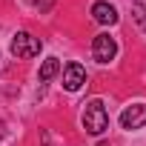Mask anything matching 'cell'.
Segmentation results:
<instances>
[{
    "instance_id": "obj_5",
    "label": "cell",
    "mask_w": 146,
    "mask_h": 146,
    "mask_svg": "<svg viewBox=\"0 0 146 146\" xmlns=\"http://www.w3.org/2000/svg\"><path fill=\"white\" fill-rule=\"evenodd\" d=\"M83 83H86V69H83V63H78V60L66 63V66H63V89H66V92H78Z\"/></svg>"
},
{
    "instance_id": "obj_10",
    "label": "cell",
    "mask_w": 146,
    "mask_h": 146,
    "mask_svg": "<svg viewBox=\"0 0 146 146\" xmlns=\"http://www.w3.org/2000/svg\"><path fill=\"white\" fill-rule=\"evenodd\" d=\"M40 140H43V146H54V143H52V137H49V132H46V129H40Z\"/></svg>"
},
{
    "instance_id": "obj_2",
    "label": "cell",
    "mask_w": 146,
    "mask_h": 146,
    "mask_svg": "<svg viewBox=\"0 0 146 146\" xmlns=\"http://www.w3.org/2000/svg\"><path fill=\"white\" fill-rule=\"evenodd\" d=\"M40 49H43L40 37H35V35H29V32H17V35L12 37V54H15V57H20V60L37 57V54H40Z\"/></svg>"
},
{
    "instance_id": "obj_7",
    "label": "cell",
    "mask_w": 146,
    "mask_h": 146,
    "mask_svg": "<svg viewBox=\"0 0 146 146\" xmlns=\"http://www.w3.org/2000/svg\"><path fill=\"white\" fill-rule=\"evenodd\" d=\"M57 72H60V60H57V57H46L43 66H40V75H37V78H40V83H49Z\"/></svg>"
},
{
    "instance_id": "obj_1",
    "label": "cell",
    "mask_w": 146,
    "mask_h": 146,
    "mask_svg": "<svg viewBox=\"0 0 146 146\" xmlns=\"http://www.w3.org/2000/svg\"><path fill=\"white\" fill-rule=\"evenodd\" d=\"M80 120H83V129L89 135H103L109 129V112H106L103 100L100 98H92L89 103H83V117Z\"/></svg>"
},
{
    "instance_id": "obj_4",
    "label": "cell",
    "mask_w": 146,
    "mask_h": 146,
    "mask_svg": "<svg viewBox=\"0 0 146 146\" xmlns=\"http://www.w3.org/2000/svg\"><path fill=\"white\" fill-rule=\"evenodd\" d=\"M120 126L126 132H135V129H143L146 126V103H132L120 112Z\"/></svg>"
},
{
    "instance_id": "obj_6",
    "label": "cell",
    "mask_w": 146,
    "mask_h": 146,
    "mask_svg": "<svg viewBox=\"0 0 146 146\" xmlns=\"http://www.w3.org/2000/svg\"><path fill=\"white\" fill-rule=\"evenodd\" d=\"M92 17L100 23V26H115L117 23V9L112 6V3H106V0H98V3L92 6Z\"/></svg>"
},
{
    "instance_id": "obj_11",
    "label": "cell",
    "mask_w": 146,
    "mask_h": 146,
    "mask_svg": "<svg viewBox=\"0 0 146 146\" xmlns=\"http://www.w3.org/2000/svg\"><path fill=\"white\" fill-rule=\"evenodd\" d=\"M100 146H106V143H100Z\"/></svg>"
},
{
    "instance_id": "obj_3",
    "label": "cell",
    "mask_w": 146,
    "mask_h": 146,
    "mask_svg": "<svg viewBox=\"0 0 146 146\" xmlns=\"http://www.w3.org/2000/svg\"><path fill=\"white\" fill-rule=\"evenodd\" d=\"M115 54H117V43H115V37L106 35V32L95 35V40H92V57H95L98 63H109V60H115Z\"/></svg>"
},
{
    "instance_id": "obj_8",
    "label": "cell",
    "mask_w": 146,
    "mask_h": 146,
    "mask_svg": "<svg viewBox=\"0 0 146 146\" xmlns=\"http://www.w3.org/2000/svg\"><path fill=\"white\" fill-rule=\"evenodd\" d=\"M132 17H135V23L146 32V6L140 3V0H135V3H132Z\"/></svg>"
},
{
    "instance_id": "obj_9",
    "label": "cell",
    "mask_w": 146,
    "mask_h": 146,
    "mask_svg": "<svg viewBox=\"0 0 146 146\" xmlns=\"http://www.w3.org/2000/svg\"><path fill=\"white\" fill-rule=\"evenodd\" d=\"M26 3H32V6H35V9H40V12H49L54 0H26Z\"/></svg>"
}]
</instances>
